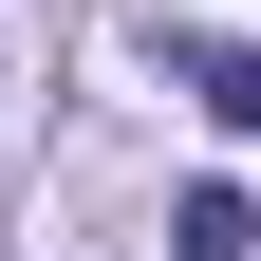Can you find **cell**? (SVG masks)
I'll return each instance as SVG.
<instances>
[{"label":"cell","instance_id":"cell-1","mask_svg":"<svg viewBox=\"0 0 261 261\" xmlns=\"http://www.w3.org/2000/svg\"><path fill=\"white\" fill-rule=\"evenodd\" d=\"M187 93H205V130H261V38H205Z\"/></svg>","mask_w":261,"mask_h":261},{"label":"cell","instance_id":"cell-2","mask_svg":"<svg viewBox=\"0 0 261 261\" xmlns=\"http://www.w3.org/2000/svg\"><path fill=\"white\" fill-rule=\"evenodd\" d=\"M0 168H19V56H0Z\"/></svg>","mask_w":261,"mask_h":261}]
</instances>
